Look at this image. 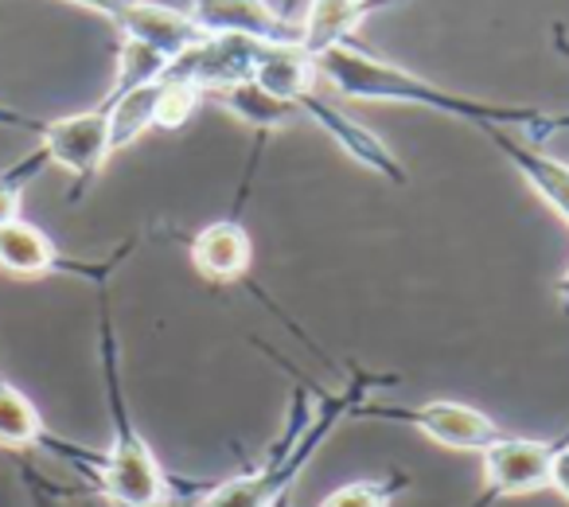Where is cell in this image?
<instances>
[{
	"label": "cell",
	"mask_w": 569,
	"mask_h": 507,
	"mask_svg": "<svg viewBox=\"0 0 569 507\" xmlns=\"http://www.w3.org/2000/svg\"><path fill=\"white\" fill-rule=\"evenodd\" d=\"M320 82L336 90V95L351 98V102H387V106H418V110H433L445 118L468 121V126H499V129H527L530 141H542L550 113L538 106H507V102H483V98L457 95L449 87H437L433 79L406 71V67L390 63V59L371 56L359 48L356 40L340 43V48L325 51L317 59Z\"/></svg>",
	"instance_id": "cell-1"
},
{
	"label": "cell",
	"mask_w": 569,
	"mask_h": 507,
	"mask_svg": "<svg viewBox=\"0 0 569 507\" xmlns=\"http://www.w3.org/2000/svg\"><path fill=\"white\" fill-rule=\"evenodd\" d=\"M98 359H102V387H106V410H110V449L98 460L94 484L113 507H172L176 504V480L160 468L152 445L129 418L126 387H121V348L113 332V312L106 286L98 289Z\"/></svg>",
	"instance_id": "cell-2"
},
{
	"label": "cell",
	"mask_w": 569,
	"mask_h": 507,
	"mask_svg": "<svg viewBox=\"0 0 569 507\" xmlns=\"http://www.w3.org/2000/svg\"><path fill=\"white\" fill-rule=\"evenodd\" d=\"M351 421H390V426L418 429L433 445L452 453H483L507 434L496 418L457 398H429V402H382V398H367L356 406Z\"/></svg>",
	"instance_id": "cell-3"
},
{
	"label": "cell",
	"mask_w": 569,
	"mask_h": 507,
	"mask_svg": "<svg viewBox=\"0 0 569 507\" xmlns=\"http://www.w3.org/2000/svg\"><path fill=\"white\" fill-rule=\"evenodd\" d=\"M569 449V429L561 437H515L503 434L496 445L480 453L483 484L480 496L468 507H496L499 499L515 496H535V491H550L553 460Z\"/></svg>",
	"instance_id": "cell-4"
},
{
	"label": "cell",
	"mask_w": 569,
	"mask_h": 507,
	"mask_svg": "<svg viewBox=\"0 0 569 507\" xmlns=\"http://www.w3.org/2000/svg\"><path fill=\"white\" fill-rule=\"evenodd\" d=\"M281 102L293 106L297 118H309L312 126L325 129L328 141H336V149H343V157H351L359 168L375 172L379 180L398 183V188H406V183H410V172H406V165L398 160V152L390 149V145L382 141L375 129H367L363 121L351 118L348 110H340L336 102H328V98L320 95V79L297 82V87L289 90Z\"/></svg>",
	"instance_id": "cell-5"
},
{
	"label": "cell",
	"mask_w": 569,
	"mask_h": 507,
	"mask_svg": "<svg viewBox=\"0 0 569 507\" xmlns=\"http://www.w3.org/2000/svg\"><path fill=\"white\" fill-rule=\"evenodd\" d=\"M188 258H191V266H196L199 278H207L211 286H246L258 301L269 305V312H273L277 320H284L289 332H297L309 348H317V344L305 336V328H297V320H289L273 301H269L266 289L253 286V278H250L253 274V238H250V230H246L238 207L230 215H222V219L199 227L196 235L188 238Z\"/></svg>",
	"instance_id": "cell-6"
},
{
	"label": "cell",
	"mask_w": 569,
	"mask_h": 507,
	"mask_svg": "<svg viewBox=\"0 0 569 507\" xmlns=\"http://www.w3.org/2000/svg\"><path fill=\"white\" fill-rule=\"evenodd\" d=\"M137 242H126L102 258V262H82V258H67L36 222H28L24 215H17L12 222L0 227V270L12 278H51V274H74L82 281H94L98 289L110 281V274L129 258Z\"/></svg>",
	"instance_id": "cell-7"
},
{
	"label": "cell",
	"mask_w": 569,
	"mask_h": 507,
	"mask_svg": "<svg viewBox=\"0 0 569 507\" xmlns=\"http://www.w3.org/2000/svg\"><path fill=\"white\" fill-rule=\"evenodd\" d=\"M40 149L48 152L51 165L67 168L74 176L71 199L87 196L90 183L102 176V168L110 165L113 149H110V113L102 106L94 110L71 113V118H56L43 121V133L36 137Z\"/></svg>",
	"instance_id": "cell-8"
},
{
	"label": "cell",
	"mask_w": 569,
	"mask_h": 507,
	"mask_svg": "<svg viewBox=\"0 0 569 507\" xmlns=\"http://www.w3.org/2000/svg\"><path fill=\"white\" fill-rule=\"evenodd\" d=\"M0 449H12V453L43 449V453H51V457L79 465L87 476H94L98 460H102V453H90V449H82V445L63 441V437L51 434V429L43 426L40 410L32 406V398L4 375V367H0Z\"/></svg>",
	"instance_id": "cell-9"
},
{
	"label": "cell",
	"mask_w": 569,
	"mask_h": 507,
	"mask_svg": "<svg viewBox=\"0 0 569 507\" xmlns=\"http://www.w3.org/2000/svg\"><path fill=\"white\" fill-rule=\"evenodd\" d=\"M191 20L203 36H246L258 43H301V20L281 17L266 0H191Z\"/></svg>",
	"instance_id": "cell-10"
},
{
	"label": "cell",
	"mask_w": 569,
	"mask_h": 507,
	"mask_svg": "<svg viewBox=\"0 0 569 507\" xmlns=\"http://www.w3.org/2000/svg\"><path fill=\"white\" fill-rule=\"evenodd\" d=\"M480 137H488L491 149H496L499 157L527 180V188L569 227V165L566 160L550 157V152H542L530 141H515V137L499 126H480Z\"/></svg>",
	"instance_id": "cell-11"
},
{
	"label": "cell",
	"mask_w": 569,
	"mask_h": 507,
	"mask_svg": "<svg viewBox=\"0 0 569 507\" xmlns=\"http://www.w3.org/2000/svg\"><path fill=\"white\" fill-rule=\"evenodd\" d=\"M113 28L121 32V40H133V43H144V48L160 51L168 63L203 40V32H199V24L188 12L164 9V4H152V0H133L129 9H121L118 17H113Z\"/></svg>",
	"instance_id": "cell-12"
},
{
	"label": "cell",
	"mask_w": 569,
	"mask_h": 507,
	"mask_svg": "<svg viewBox=\"0 0 569 507\" xmlns=\"http://www.w3.org/2000/svg\"><path fill=\"white\" fill-rule=\"evenodd\" d=\"M406 0H309V12L301 17V51L320 59L325 51L351 43L367 17L387 12Z\"/></svg>",
	"instance_id": "cell-13"
},
{
	"label": "cell",
	"mask_w": 569,
	"mask_h": 507,
	"mask_svg": "<svg viewBox=\"0 0 569 507\" xmlns=\"http://www.w3.org/2000/svg\"><path fill=\"white\" fill-rule=\"evenodd\" d=\"M214 102L222 106L227 113H234L242 126H250L258 137H269L277 133V129H284L289 121L297 118V110L289 102H281V98H273L269 90H261L253 79L238 82V87H227L219 90V95H211Z\"/></svg>",
	"instance_id": "cell-14"
},
{
	"label": "cell",
	"mask_w": 569,
	"mask_h": 507,
	"mask_svg": "<svg viewBox=\"0 0 569 507\" xmlns=\"http://www.w3.org/2000/svg\"><path fill=\"white\" fill-rule=\"evenodd\" d=\"M406 488H410V476L390 468L387 476H367V480L340 484V488L328 491L317 507H390Z\"/></svg>",
	"instance_id": "cell-15"
},
{
	"label": "cell",
	"mask_w": 569,
	"mask_h": 507,
	"mask_svg": "<svg viewBox=\"0 0 569 507\" xmlns=\"http://www.w3.org/2000/svg\"><path fill=\"white\" fill-rule=\"evenodd\" d=\"M168 71V59L160 51L144 48V43H133V40H121L118 48V71H113V87L106 98H118L126 90H137V87H149V82H160Z\"/></svg>",
	"instance_id": "cell-16"
},
{
	"label": "cell",
	"mask_w": 569,
	"mask_h": 507,
	"mask_svg": "<svg viewBox=\"0 0 569 507\" xmlns=\"http://www.w3.org/2000/svg\"><path fill=\"white\" fill-rule=\"evenodd\" d=\"M203 90H196L191 82L180 79H160V98H157V129H183L196 110L203 106Z\"/></svg>",
	"instance_id": "cell-17"
},
{
	"label": "cell",
	"mask_w": 569,
	"mask_h": 507,
	"mask_svg": "<svg viewBox=\"0 0 569 507\" xmlns=\"http://www.w3.org/2000/svg\"><path fill=\"white\" fill-rule=\"evenodd\" d=\"M20 480H24V491H28V504L32 507H90L79 491H67L59 488L51 476H43L36 465L20 460Z\"/></svg>",
	"instance_id": "cell-18"
},
{
	"label": "cell",
	"mask_w": 569,
	"mask_h": 507,
	"mask_svg": "<svg viewBox=\"0 0 569 507\" xmlns=\"http://www.w3.org/2000/svg\"><path fill=\"white\" fill-rule=\"evenodd\" d=\"M0 126L20 129V133H32V137H40V133H43V121H40V118H28V113L9 110V106H0Z\"/></svg>",
	"instance_id": "cell-19"
},
{
	"label": "cell",
	"mask_w": 569,
	"mask_h": 507,
	"mask_svg": "<svg viewBox=\"0 0 569 507\" xmlns=\"http://www.w3.org/2000/svg\"><path fill=\"white\" fill-rule=\"evenodd\" d=\"M550 491H558L561 499L569 504V449L553 460V476H550Z\"/></svg>",
	"instance_id": "cell-20"
},
{
	"label": "cell",
	"mask_w": 569,
	"mask_h": 507,
	"mask_svg": "<svg viewBox=\"0 0 569 507\" xmlns=\"http://www.w3.org/2000/svg\"><path fill=\"white\" fill-rule=\"evenodd\" d=\"M74 4H82V9H94V12H102V17H118L121 9H129L133 0H74Z\"/></svg>",
	"instance_id": "cell-21"
},
{
	"label": "cell",
	"mask_w": 569,
	"mask_h": 507,
	"mask_svg": "<svg viewBox=\"0 0 569 507\" xmlns=\"http://www.w3.org/2000/svg\"><path fill=\"white\" fill-rule=\"evenodd\" d=\"M553 294H558V301H561V312H569V266H566V274L553 281Z\"/></svg>",
	"instance_id": "cell-22"
},
{
	"label": "cell",
	"mask_w": 569,
	"mask_h": 507,
	"mask_svg": "<svg viewBox=\"0 0 569 507\" xmlns=\"http://www.w3.org/2000/svg\"><path fill=\"white\" fill-rule=\"evenodd\" d=\"M273 507H293V491H284L281 499H273Z\"/></svg>",
	"instance_id": "cell-23"
}]
</instances>
